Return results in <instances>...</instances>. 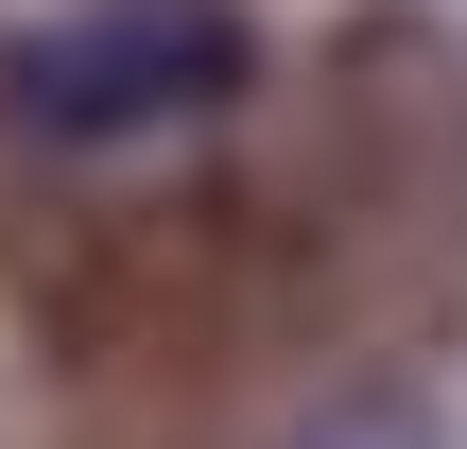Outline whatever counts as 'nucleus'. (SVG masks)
Wrapping results in <instances>:
<instances>
[{"label": "nucleus", "instance_id": "1", "mask_svg": "<svg viewBox=\"0 0 467 449\" xmlns=\"http://www.w3.org/2000/svg\"><path fill=\"white\" fill-rule=\"evenodd\" d=\"M260 87V35L225 0H69L0 52V121L52 138V156H104V138H173L208 104Z\"/></svg>", "mask_w": 467, "mask_h": 449}, {"label": "nucleus", "instance_id": "2", "mask_svg": "<svg viewBox=\"0 0 467 449\" xmlns=\"http://www.w3.org/2000/svg\"><path fill=\"white\" fill-rule=\"evenodd\" d=\"M295 449H451L433 415H399V398H347V415H312Z\"/></svg>", "mask_w": 467, "mask_h": 449}]
</instances>
